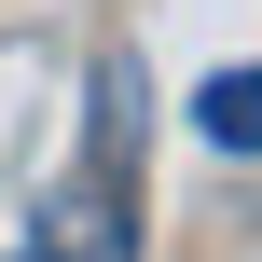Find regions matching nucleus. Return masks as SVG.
I'll use <instances>...</instances> for the list:
<instances>
[{"mask_svg":"<svg viewBox=\"0 0 262 262\" xmlns=\"http://www.w3.org/2000/svg\"><path fill=\"white\" fill-rule=\"evenodd\" d=\"M28 249L41 262H138V193L97 180V166H55L41 207H28Z\"/></svg>","mask_w":262,"mask_h":262,"instance_id":"obj_1","label":"nucleus"},{"mask_svg":"<svg viewBox=\"0 0 262 262\" xmlns=\"http://www.w3.org/2000/svg\"><path fill=\"white\" fill-rule=\"evenodd\" d=\"M193 138H207V152H262V69H221V83L193 97Z\"/></svg>","mask_w":262,"mask_h":262,"instance_id":"obj_2","label":"nucleus"},{"mask_svg":"<svg viewBox=\"0 0 262 262\" xmlns=\"http://www.w3.org/2000/svg\"><path fill=\"white\" fill-rule=\"evenodd\" d=\"M14 262H41V249H14Z\"/></svg>","mask_w":262,"mask_h":262,"instance_id":"obj_3","label":"nucleus"}]
</instances>
